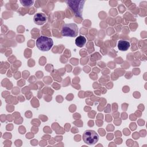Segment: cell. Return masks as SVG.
Wrapping results in <instances>:
<instances>
[{
    "instance_id": "7",
    "label": "cell",
    "mask_w": 147,
    "mask_h": 147,
    "mask_svg": "<svg viewBox=\"0 0 147 147\" xmlns=\"http://www.w3.org/2000/svg\"><path fill=\"white\" fill-rule=\"evenodd\" d=\"M86 42V38L83 36H79L75 39V44L79 47H83Z\"/></svg>"
},
{
    "instance_id": "4",
    "label": "cell",
    "mask_w": 147,
    "mask_h": 147,
    "mask_svg": "<svg viewBox=\"0 0 147 147\" xmlns=\"http://www.w3.org/2000/svg\"><path fill=\"white\" fill-rule=\"evenodd\" d=\"M85 1H67L66 3L68 6L72 10L75 14L78 16H82V12L83 8V5Z\"/></svg>"
},
{
    "instance_id": "8",
    "label": "cell",
    "mask_w": 147,
    "mask_h": 147,
    "mask_svg": "<svg viewBox=\"0 0 147 147\" xmlns=\"http://www.w3.org/2000/svg\"><path fill=\"white\" fill-rule=\"evenodd\" d=\"M20 3L24 6L29 7L33 4L34 1H20Z\"/></svg>"
},
{
    "instance_id": "2",
    "label": "cell",
    "mask_w": 147,
    "mask_h": 147,
    "mask_svg": "<svg viewBox=\"0 0 147 147\" xmlns=\"http://www.w3.org/2000/svg\"><path fill=\"white\" fill-rule=\"evenodd\" d=\"M78 25L74 23L64 24L61 30V34L63 36L74 37L78 36Z\"/></svg>"
},
{
    "instance_id": "1",
    "label": "cell",
    "mask_w": 147,
    "mask_h": 147,
    "mask_svg": "<svg viewBox=\"0 0 147 147\" xmlns=\"http://www.w3.org/2000/svg\"><path fill=\"white\" fill-rule=\"evenodd\" d=\"M36 45L40 51H48L52 48L53 45V41L51 38L41 36L37 39Z\"/></svg>"
},
{
    "instance_id": "6",
    "label": "cell",
    "mask_w": 147,
    "mask_h": 147,
    "mask_svg": "<svg viewBox=\"0 0 147 147\" xmlns=\"http://www.w3.org/2000/svg\"><path fill=\"white\" fill-rule=\"evenodd\" d=\"M130 42L126 40H121L118 42V48L121 51H126L130 48Z\"/></svg>"
},
{
    "instance_id": "3",
    "label": "cell",
    "mask_w": 147,
    "mask_h": 147,
    "mask_svg": "<svg viewBox=\"0 0 147 147\" xmlns=\"http://www.w3.org/2000/svg\"><path fill=\"white\" fill-rule=\"evenodd\" d=\"M83 141L90 145L95 144L99 140V136L96 131L92 130L84 131L82 136Z\"/></svg>"
},
{
    "instance_id": "5",
    "label": "cell",
    "mask_w": 147,
    "mask_h": 147,
    "mask_svg": "<svg viewBox=\"0 0 147 147\" xmlns=\"http://www.w3.org/2000/svg\"><path fill=\"white\" fill-rule=\"evenodd\" d=\"M33 21L36 24L42 25L47 21V16L42 13H38L34 15Z\"/></svg>"
}]
</instances>
